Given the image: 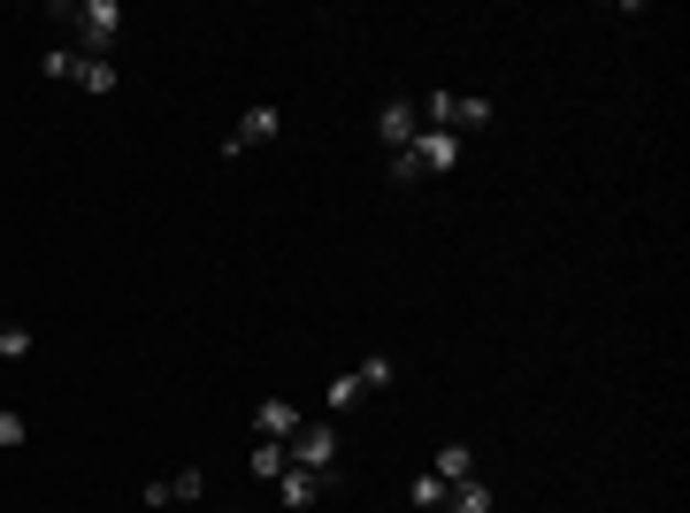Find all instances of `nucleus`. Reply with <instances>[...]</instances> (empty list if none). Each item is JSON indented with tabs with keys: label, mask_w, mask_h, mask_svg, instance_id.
<instances>
[{
	"label": "nucleus",
	"mask_w": 690,
	"mask_h": 513,
	"mask_svg": "<svg viewBox=\"0 0 690 513\" xmlns=\"http://www.w3.org/2000/svg\"><path fill=\"white\" fill-rule=\"evenodd\" d=\"M54 23H77V54H93V62H108V46L123 39L116 0H54Z\"/></svg>",
	"instance_id": "f257e3e1"
},
{
	"label": "nucleus",
	"mask_w": 690,
	"mask_h": 513,
	"mask_svg": "<svg viewBox=\"0 0 690 513\" xmlns=\"http://www.w3.org/2000/svg\"><path fill=\"white\" fill-rule=\"evenodd\" d=\"M338 422H300L292 437H284V460L292 468H308V476H338Z\"/></svg>",
	"instance_id": "f03ea898"
},
{
	"label": "nucleus",
	"mask_w": 690,
	"mask_h": 513,
	"mask_svg": "<svg viewBox=\"0 0 690 513\" xmlns=\"http://www.w3.org/2000/svg\"><path fill=\"white\" fill-rule=\"evenodd\" d=\"M277 131H284V116H277V108H246V116H238V131L223 139V162H246V146H269Z\"/></svg>",
	"instance_id": "7ed1b4c3"
},
{
	"label": "nucleus",
	"mask_w": 690,
	"mask_h": 513,
	"mask_svg": "<svg viewBox=\"0 0 690 513\" xmlns=\"http://www.w3.org/2000/svg\"><path fill=\"white\" fill-rule=\"evenodd\" d=\"M376 139H384L391 154H407V146L422 139V108H414V100H384V116H376Z\"/></svg>",
	"instance_id": "20e7f679"
},
{
	"label": "nucleus",
	"mask_w": 690,
	"mask_h": 513,
	"mask_svg": "<svg viewBox=\"0 0 690 513\" xmlns=\"http://www.w3.org/2000/svg\"><path fill=\"white\" fill-rule=\"evenodd\" d=\"M331 491H338V476H308V468H284V476H277V499L292 513H308L315 499H331Z\"/></svg>",
	"instance_id": "39448f33"
},
{
	"label": "nucleus",
	"mask_w": 690,
	"mask_h": 513,
	"mask_svg": "<svg viewBox=\"0 0 690 513\" xmlns=\"http://www.w3.org/2000/svg\"><path fill=\"white\" fill-rule=\"evenodd\" d=\"M407 154L422 162V176H445V170H461V154H468V146H461L453 131H422V139H414Z\"/></svg>",
	"instance_id": "423d86ee"
},
{
	"label": "nucleus",
	"mask_w": 690,
	"mask_h": 513,
	"mask_svg": "<svg viewBox=\"0 0 690 513\" xmlns=\"http://www.w3.org/2000/svg\"><path fill=\"white\" fill-rule=\"evenodd\" d=\"M300 422H308V414H300L292 399H261V406H254V437H269V445H284Z\"/></svg>",
	"instance_id": "0eeeda50"
},
{
	"label": "nucleus",
	"mask_w": 690,
	"mask_h": 513,
	"mask_svg": "<svg viewBox=\"0 0 690 513\" xmlns=\"http://www.w3.org/2000/svg\"><path fill=\"white\" fill-rule=\"evenodd\" d=\"M438 513H492V483H484V476H468V483H453V491H445V506Z\"/></svg>",
	"instance_id": "6e6552de"
},
{
	"label": "nucleus",
	"mask_w": 690,
	"mask_h": 513,
	"mask_svg": "<svg viewBox=\"0 0 690 513\" xmlns=\"http://www.w3.org/2000/svg\"><path fill=\"white\" fill-rule=\"evenodd\" d=\"M430 476H445V483H468V476H476V445H445V452L430 460Z\"/></svg>",
	"instance_id": "1a4fd4ad"
},
{
	"label": "nucleus",
	"mask_w": 690,
	"mask_h": 513,
	"mask_svg": "<svg viewBox=\"0 0 690 513\" xmlns=\"http://www.w3.org/2000/svg\"><path fill=\"white\" fill-rule=\"evenodd\" d=\"M246 468H254L261 483H277V476H284L292 460H284V445H269V437H254V452H246Z\"/></svg>",
	"instance_id": "9d476101"
},
{
	"label": "nucleus",
	"mask_w": 690,
	"mask_h": 513,
	"mask_svg": "<svg viewBox=\"0 0 690 513\" xmlns=\"http://www.w3.org/2000/svg\"><path fill=\"white\" fill-rule=\"evenodd\" d=\"M323 399H331V414H353V406L368 399V383H360V375L345 368V375H331V391H323Z\"/></svg>",
	"instance_id": "9b49d317"
},
{
	"label": "nucleus",
	"mask_w": 690,
	"mask_h": 513,
	"mask_svg": "<svg viewBox=\"0 0 690 513\" xmlns=\"http://www.w3.org/2000/svg\"><path fill=\"white\" fill-rule=\"evenodd\" d=\"M77 62H85L77 46H46V54H39V69H46L54 85H77Z\"/></svg>",
	"instance_id": "f8f14e48"
},
{
	"label": "nucleus",
	"mask_w": 690,
	"mask_h": 513,
	"mask_svg": "<svg viewBox=\"0 0 690 513\" xmlns=\"http://www.w3.org/2000/svg\"><path fill=\"white\" fill-rule=\"evenodd\" d=\"M77 92H93V100L116 92V62H93V54H85V62H77Z\"/></svg>",
	"instance_id": "ddd939ff"
},
{
	"label": "nucleus",
	"mask_w": 690,
	"mask_h": 513,
	"mask_svg": "<svg viewBox=\"0 0 690 513\" xmlns=\"http://www.w3.org/2000/svg\"><path fill=\"white\" fill-rule=\"evenodd\" d=\"M445 491H453V483H445V476H430V468H422V476L407 483V499H414L422 513H438V506H445Z\"/></svg>",
	"instance_id": "4468645a"
},
{
	"label": "nucleus",
	"mask_w": 690,
	"mask_h": 513,
	"mask_svg": "<svg viewBox=\"0 0 690 513\" xmlns=\"http://www.w3.org/2000/svg\"><path fill=\"white\" fill-rule=\"evenodd\" d=\"M162 491H170V506H176V499H184V506H192V499H200V491H207V476H200V468H184V476H170V483H162Z\"/></svg>",
	"instance_id": "2eb2a0df"
},
{
	"label": "nucleus",
	"mask_w": 690,
	"mask_h": 513,
	"mask_svg": "<svg viewBox=\"0 0 690 513\" xmlns=\"http://www.w3.org/2000/svg\"><path fill=\"white\" fill-rule=\"evenodd\" d=\"M353 375H360V383H368V391H384V383H391V375H399V368H391V360H384V352H368V360H360V368H353Z\"/></svg>",
	"instance_id": "dca6fc26"
},
{
	"label": "nucleus",
	"mask_w": 690,
	"mask_h": 513,
	"mask_svg": "<svg viewBox=\"0 0 690 513\" xmlns=\"http://www.w3.org/2000/svg\"><path fill=\"white\" fill-rule=\"evenodd\" d=\"M31 352V330H15V323H0V360H23Z\"/></svg>",
	"instance_id": "f3484780"
},
{
	"label": "nucleus",
	"mask_w": 690,
	"mask_h": 513,
	"mask_svg": "<svg viewBox=\"0 0 690 513\" xmlns=\"http://www.w3.org/2000/svg\"><path fill=\"white\" fill-rule=\"evenodd\" d=\"M23 437H31V429H23V414H8V406H0V452H15Z\"/></svg>",
	"instance_id": "a211bd4d"
},
{
	"label": "nucleus",
	"mask_w": 690,
	"mask_h": 513,
	"mask_svg": "<svg viewBox=\"0 0 690 513\" xmlns=\"http://www.w3.org/2000/svg\"><path fill=\"white\" fill-rule=\"evenodd\" d=\"M391 184H422V162L414 154H391Z\"/></svg>",
	"instance_id": "6ab92c4d"
},
{
	"label": "nucleus",
	"mask_w": 690,
	"mask_h": 513,
	"mask_svg": "<svg viewBox=\"0 0 690 513\" xmlns=\"http://www.w3.org/2000/svg\"><path fill=\"white\" fill-rule=\"evenodd\" d=\"M238 513H246V506H238Z\"/></svg>",
	"instance_id": "aec40b11"
}]
</instances>
